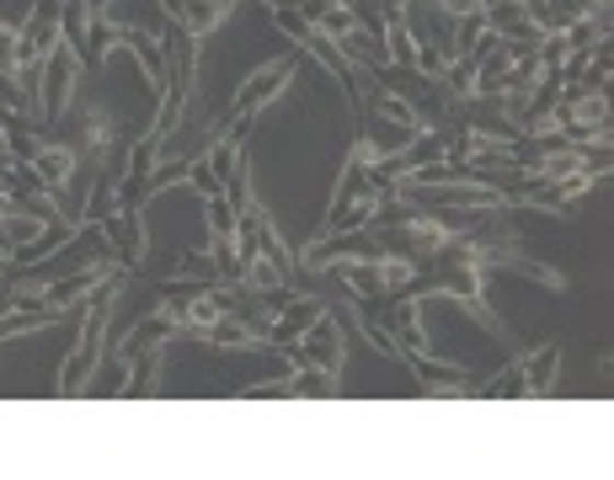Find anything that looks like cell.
Wrapping results in <instances>:
<instances>
[{
  "mask_svg": "<svg viewBox=\"0 0 614 480\" xmlns=\"http://www.w3.org/2000/svg\"><path fill=\"white\" fill-rule=\"evenodd\" d=\"M0 273H5V251H0Z\"/></svg>",
  "mask_w": 614,
  "mask_h": 480,
  "instance_id": "d6a6232c",
  "label": "cell"
},
{
  "mask_svg": "<svg viewBox=\"0 0 614 480\" xmlns=\"http://www.w3.org/2000/svg\"><path fill=\"white\" fill-rule=\"evenodd\" d=\"M321 316H327V305H321V299H288L284 310L273 316V325H268V347H278V353H284L288 342H299V336H305Z\"/></svg>",
  "mask_w": 614,
  "mask_h": 480,
  "instance_id": "52a82bcc",
  "label": "cell"
},
{
  "mask_svg": "<svg viewBox=\"0 0 614 480\" xmlns=\"http://www.w3.org/2000/svg\"><path fill=\"white\" fill-rule=\"evenodd\" d=\"M59 22H65V0H33V16L16 27V65H43L54 43H65Z\"/></svg>",
  "mask_w": 614,
  "mask_h": 480,
  "instance_id": "3957f363",
  "label": "cell"
},
{
  "mask_svg": "<svg viewBox=\"0 0 614 480\" xmlns=\"http://www.w3.org/2000/svg\"><path fill=\"white\" fill-rule=\"evenodd\" d=\"M321 273H331L337 283H348L353 299H364V305H390V294H401L417 267L401 262V256H337Z\"/></svg>",
  "mask_w": 614,
  "mask_h": 480,
  "instance_id": "7a4b0ae2",
  "label": "cell"
},
{
  "mask_svg": "<svg viewBox=\"0 0 614 480\" xmlns=\"http://www.w3.org/2000/svg\"><path fill=\"white\" fill-rule=\"evenodd\" d=\"M5 150H11V156L22 160V165H33V156L43 150V145H38V128H27V123L16 118L11 128H5Z\"/></svg>",
  "mask_w": 614,
  "mask_h": 480,
  "instance_id": "cb8c5ba5",
  "label": "cell"
},
{
  "mask_svg": "<svg viewBox=\"0 0 614 480\" xmlns=\"http://www.w3.org/2000/svg\"><path fill=\"white\" fill-rule=\"evenodd\" d=\"M86 5V16H107V5H113V0H81Z\"/></svg>",
  "mask_w": 614,
  "mask_h": 480,
  "instance_id": "f1b7e54d",
  "label": "cell"
},
{
  "mask_svg": "<svg viewBox=\"0 0 614 480\" xmlns=\"http://www.w3.org/2000/svg\"><path fill=\"white\" fill-rule=\"evenodd\" d=\"M102 236L113 240L123 273H134L139 256H145V219H139V208H118L113 219H102Z\"/></svg>",
  "mask_w": 614,
  "mask_h": 480,
  "instance_id": "8992f818",
  "label": "cell"
},
{
  "mask_svg": "<svg viewBox=\"0 0 614 480\" xmlns=\"http://www.w3.org/2000/svg\"><path fill=\"white\" fill-rule=\"evenodd\" d=\"M337 374H327V368H294V396H331L337 385H331Z\"/></svg>",
  "mask_w": 614,
  "mask_h": 480,
  "instance_id": "d4e9b609",
  "label": "cell"
},
{
  "mask_svg": "<svg viewBox=\"0 0 614 480\" xmlns=\"http://www.w3.org/2000/svg\"><path fill=\"white\" fill-rule=\"evenodd\" d=\"M444 5H450L454 16H459V11H476V5H481V0H444Z\"/></svg>",
  "mask_w": 614,
  "mask_h": 480,
  "instance_id": "f546056e",
  "label": "cell"
},
{
  "mask_svg": "<svg viewBox=\"0 0 614 480\" xmlns=\"http://www.w3.org/2000/svg\"><path fill=\"white\" fill-rule=\"evenodd\" d=\"M0 107H5V113H27V96H22L16 76H0Z\"/></svg>",
  "mask_w": 614,
  "mask_h": 480,
  "instance_id": "484cf974",
  "label": "cell"
},
{
  "mask_svg": "<svg viewBox=\"0 0 614 480\" xmlns=\"http://www.w3.org/2000/svg\"><path fill=\"white\" fill-rule=\"evenodd\" d=\"M107 22H113V27H139V33H156V38H161L166 11L161 5L150 11V0H113V5H107Z\"/></svg>",
  "mask_w": 614,
  "mask_h": 480,
  "instance_id": "7c38bea8",
  "label": "cell"
},
{
  "mask_svg": "<svg viewBox=\"0 0 614 480\" xmlns=\"http://www.w3.org/2000/svg\"><path fill=\"white\" fill-rule=\"evenodd\" d=\"M70 171H76V150H65V145H43L38 156H33V176H38L43 193H65V182H70Z\"/></svg>",
  "mask_w": 614,
  "mask_h": 480,
  "instance_id": "30bf717a",
  "label": "cell"
},
{
  "mask_svg": "<svg viewBox=\"0 0 614 480\" xmlns=\"http://www.w3.org/2000/svg\"><path fill=\"white\" fill-rule=\"evenodd\" d=\"M134 374H128V396H150V385H156V368H161V347H145V353H134Z\"/></svg>",
  "mask_w": 614,
  "mask_h": 480,
  "instance_id": "d6986e66",
  "label": "cell"
},
{
  "mask_svg": "<svg viewBox=\"0 0 614 480\" xmlns=\"http://www.w3.org/2000/svg\"><path fill=\"white\" fill-rule=\"evenodd\" d=\"M204 336L214 342V347H262V342H257V336H251V331H246L236 316H219V320H214V325L204 331Z\"/></svg>",
  "mask_w": 614,
  "mask_h": 480,
  "instance_id": "ffe728a7",
  "label": "cell"
},
{
  "mask_svg": "<svg viewBox=\"0 0 614 480\" xmlns=\"http://www.w3.org/2000/svg\"><path fill=\"white\" fill-rule=\"evenodd\" d=\"M524 16L545 33H567L582 11H577V0H524Z\"/></svg>",
  "mask_w": 614,
  "mask_h": 480,
  "instance_id": "5bb4252c",
  "label": "cell"
},
{
  "mask_svg": "<svg viewBox=\"0 0 614 480\" xmlns=\"http://www.w3.org/2000/svg\"><path fill=\"white\" fill-rule=\"evenodd\" d=\"M288 70H294L288 59H278V65H268V70H257V76H251V80L241 85V96H236L230 118H251V113H257L262 102H273V96H278V85L288 80Z\"/></svg>",
  "mask_w": 614,
  "mask_h": 480,
  "instance_id": "ba28073f",
  "label": "cell"
},
{
  "mask_svg": "<svg viewBox=\"0 0 614 480\" xmlns=\"http://www.w3.org/2000/svg\"><path fill=\"white\" fill-rule=\"evenodd\" d=\"M0 251H11V245H5V230H0Z\"/></svg>",
  "mask_w": 614,
  "mask_h": 480,
  "instance_id": "1f68e13d",
  "label": "cell"
},
{
  "mask_svg": "<svg viewBox=\"0 0 614 480\" xmlns=\"http://www.w3.org/2000/svg\"><path fill=\"white\" fill-rule=\"evenodd\" d=\"M385 54H390V65H407V70H417V43H411V33H407V22H401V11H390L385 16Z\"/></svg>",
  "mask_w": 614,
  "mask_h": 480,
  "instance_id": "e0dca14e",
  "label": "cell"
},
{
  "mask_svg": "<svg viewBox=\"0 0 614 480\" xmlns=\"http://www.w3.org/2000/svg\"><path fill=\"white\" fill-rule=\"evenodd\" d=\"M0 230H5V245H11V251H16V245H27V240H38V219H33V214H16V208H5V214H0Z\"/></svg>",
  "mask_w": 614,
  "mask_h": 480,
  "instance_id": "7402d4cb",
  "label": "cell"
},
{
  "mask_svg": "<svg viewBox=\"0 0 614 480\" xmlns=\"http://www.w3.org/2000/svg\"><path fill=\"white\" fill-rule=\"evenodd\" d=\"M556 368H561V347L550 342V347H539V353L524 363V385H530V396H550V390H556Z\"/></svg>",
  "mask_w": 614,
  "mask_h": 480,
  "instance_id": "2e32d148",
  "label": "cell"
},
{
  "mask_svg": "<svg viewBox=\"0 0 614 480\" xmlns=\"http://www.w3.org/2000/svg\"><path fill=\"white\" fill-rule=\"evenodd\" d=\"M11 165H16V156H11V150H5V139H0V171H11Z\"/></svg>",
  "mask_w": 614,
  "mask_h": 480,
  "instance_id": "4dcf8cb0",
  "label": "cell"
},
{
  "mask_svg": "<svg viewBox=\"0 0 614 480\" xmlns=\"http://www.w3.org/2000/svg\"><path fill=\"white\" fill-rule=\"evenodd\" d=\"M102 273H107V267L86 262V267H76L70 278H48V283H43V299H48L54 310H70V299H81V294H91V288L102 283Z\"/></svg>",
  "mask_w": 614,
  "mask_h": 480,
  "instance_id": "8fae6325",
  "label": "cell"
},
{
  "mask_svg": "<svg viewBox=\"0 0 614 480\" xmlns=\"http://www.w3.org/2000/svg\"><path fill=\"white\" fill-rule=\"evenodd\" d=\"M208 236L214 240H236V203L225 198V193H214V198H208Z\"/></svg>",
  "mask_w": 614,
  "mask_h": 480,
  "instance_id": "603a6c76",
  "label": "cell"
},
{
  "mask_svg": "<svg viewBox=\"0 0 614 480\" xmlns=\"http://www.w3.org/2000/svg\"><path fill=\"white\" fill-rule=\"evenodd\" d=\"M118 283H123V267H107V273H102V283L91 288V299H86V305H91V320H86L76 353L65 358V368H59V396H81V379L96 368V358H102V342H107V320H113Z\"/></svg>",
  "mask_w": 614,
  "mask_h": 480,
  "instance_id": "6da1fadb",
  "label": "cell"
},
{
  "mask_svg": "<svg viewBox=\"0 0 614 480\" xmlns=\"http://www.w3.org/2000/svg\"><path fill=\"white\" fill-rule=\"evenodd\" d=\"M0 76H16V33L0 27Z\"/></svg>",
  "mask_w": 614,
  "mask_h": 480,
  "instance_id": "4316f807",
  "label": "cell"
},
{
  "mask_svg": "<svg viewBox=\"0 0 614 480\" xmlns=\"http://www.w3.org/2000/svg\"><path fill=\"white\" fill-rule=\"evenodd\" d=\"M113 43H118V27H113L107 16H91V22H86V43H81V54H76V65H81V70H96V65L107 59V48H113Z\"/></svg>",
  "mask_w": 614,
  "mask_h": 480,
  "instance_id": "9a60e30c",
  "label": "cell"
},
{
  "mask_svg": "<svg viewBox=\"0 0 614 480\" xmlns=\"http://www.w3.org/2000/svg\"><path fill=\"white\" fill-rule=\"evenodd\" d=\"M284 353L294 368H327V374H337V368H342V336H337L331 316H321L299 342H288Z\"/></svg>",
  "mask_w": 614,
  "mask_h": 480,
  "instance_id": "5b68a950",
  "label": "cell"
},
{
  "mask_svg": "<svg viewBox=\"0 0 614 480\" xmlns=\"http://www.w3.org/2000/svg\"><path fill=\"white\" fill-rule=\"evenodd\" d=\"M76 48L70 43H54V54L43 59V96H38V107H43V123H54L65 107H70V91H76Z\"/></svg>",
  "mask_w": 614,
  "mask_h": 480,
  "instance_id": "277c9868",
  "label": "cell"
},
{
  "mask_svg": "<svg viewBox=\"0 0 614 480\" xmlns=\"http://www.w3.org/2000/svg\"><path fill=\"white\" fill-rule=\"evenodd\" d=\"M476 396L481 400H524L530 396V385H524V363H508V368H502L491 385H481Z\"/></svg>",
  "mask_w": 614,
  "mask_h": 480,
  "instance_id": "ac0fdd59",
  "label": "cell"
},
{
  "mask_svg": "<svg viewBox=\"0 0 614 480\" xmlns=\"http://www.w3.org/2000/svg\"><path fill=\"white\" fill-rule=\"evenodd\" d=\"M359 198H368V156L353 145V156H348V171H342V182H337V193H331V208L327 219H337V214H348Z\"/></svg>",
  "mask_w": 614,
  "mask_h": 480,
  "instance_id": "9c48e42d",
  "label": "cell"
},
{
  "mask_svg": "<svg viewBox=\"0 0 614 480\" xmlns=\"http://www.w3.org/2000/svg\"><path fill=\"white\" fill-rule=\"evenodd\" d=\"M246 396H257V400H284V396H294V374L273 379V385H257V390H246Z\"/></svg>",
  "mask_w": 614,
  "mask_h": 480,
  "instance_id": "83f0119b",
  "label": "cell"
},
{
  "mask_svg": "<svg viewBox=\"0 0 614 480\" xmlns=\"http://www.w3.org/2000/svg\"><path fill=\"white\" fill-rule=\"evenodd\" d=\"M171 273H177V278H198V283H225V278H219V267H214V256H208V251H182Z\"/></svg>",
  "mask_w": 614,
  "mask_h": 480,
  "instance_id": "44dd1931",
  "label": "cell"
},
{
  "mask_svg": "<svg viewBox=\"0 0 614 480\" xmlns=\"http://www.w3.org/2000/svg\"><path fill=\"white\" fill-rule=\"evenodd\" d=\"M171 325H177V320H171V310H161V316H150V320H139V325L128 331V342H118V347H113V358H123V363H128L134 353L156 347L161 336H171Z\"/></svg>",
  "mask_w": 614,
  "mask_h": 480,
  "instance_id": "4fadbf2b",
  "label": "cell"
}]
</instances>
